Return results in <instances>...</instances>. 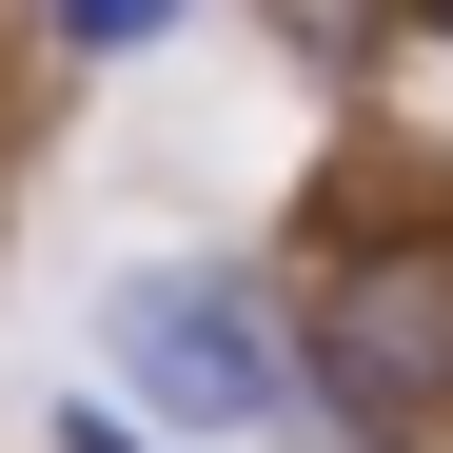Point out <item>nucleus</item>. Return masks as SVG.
I'll return each instance as SVG.
<instances>
[{"label":"nucleus","mask_w":453,"mask_h":453,"mask_svg":"<svg viewBox=\"0 0 453 453\" xmlns=\"http://www.w3.org/2000/svg\"><path fill=\"white\" fill-rule=\"evenodd\" d=\"M178 20V0H59V40H80V59H119V40H158Z\"/></svg>","instance_id":"obj_4"},{"label":"nucleus","mask_w":453,"mask_h":453,"mask_svg":"<svg viewBox=\"0 0 453 453\" xmlns=\"http://www.w3.org/2000/svg\"><path fill=\"white\" fill-rule=\"evenodd\" d=\"M59 453H138V414H59Z\"/></svg>","instance_id":"obj_5"},{"label":"nucleus","mask_w":453,"mask_h":453,"mask_svg":"<svg viewBox=\"0 0 453 453\" xmlns=\"http://www.w3.org/2000/svg\"><path fill=\"white\" fill-rule=\"evenodd\" d=\"M434 40H453V0H434Z\"/></svg>","instance_id":"obj_6"},{"label":"nucleus","mask_w":453,"mask_h":453,"mask_svg":"<svg viewBox=\"0 0 453 453\" xmlns=\"http://www.w3.org/2000/svg\"><path fill=\"white\" fill-rule=\"evenodd\" d=\"M257 20H276L296 59H374V40H395V0H257Z\"/></svg>","instance_id":"obj_3"},{"label":"nucleus","mask_w":453,"mask_h":453,"mask_svg":"<svg viewBox=\"0 0 453 453\" xmlns=\"http://www.w3.org/2000/svg\"><path fill=\"white\" fill-rule=\"evenodd\" d=\"M99 355H119V395L158 414V434H276L296 374H316L237 276H119L99 296Z\"/></svg>","instance_id":"obj_2"},{"label":"nucleus","mask_w":453,"mask_h":453,"mask_svg":"<svg viewBox=\"0 0 453 453\" xmlns=\"http://www.w3.org/2000/svg\"><path fill=\"white\" fill-rule=\"evenodd\" d=\"M296 355H316V414L335 434H453V237H355L316 276V316H296Z\"/></svg>","instance_id":"obj_1"}]
</instances>
